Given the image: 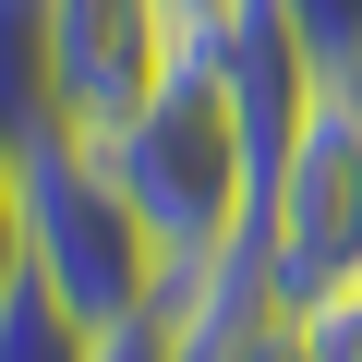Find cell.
Masks as SVG:
<instances>
[{"mask_svg": "<svg viewBox=\"0 0 362 362\" xmlns=\"http://www.w3.org/2000/svg\"><path fill=\"white\" fill-rule=\"evenodd\" d=\"M109 157V181L133 194V218L157 230L169 278H206L230 254H254V206H266V157L230 109V85L206 61H169L109 133H85Z\"/></svg>", "mask_w": 362, "mask_h": 362, "instance_id": "cell-1", "label": "cell"}, {"mask_svg": "<svg viewBox=\"0 0 362 362\" xmlns=\"http://www.w3.org/2000/svg\"><path fill=\"white\" fill-rule=\"evenodd\" d=\"M13 181H25V266H37L85 326H121V314H157V302H169L157 230L133 218V194L109 181V157H97L73 121H49V133L13 145Z\"/></svg>", "mask_w": 362, "mask_h": 362, "instance_id": "cell-2", "label": "cell"}, {"mask_svg": "<svg viewBox=\"0 0 362 362\" xmlns=\"http://www.w3.org/2000/svg\"><path fill=\"white\" fill-rule=\"evenodd\" d=\"M254 278H266V302H278L290 326L362 290V109H350L338 73H326V97L302 109L290 157L266 169V206H254Z\"/></svg>", "mask_w": 362, "mask_h": 362, "instance_id": "cell-3", "label": "cell"}, {"mask_svg": "<svg viewBox=\"0 0 362 362\" xmlns=\"http://www.w3.org/2000/svg\"><path fill=\"white\" fill-rule=\"evenodd\" d=\"M49 49H61V109H73V133H109V121L181 61L157 0H49Z\"/></svg>", "mask_w": 362, "mask_h": 362, "instance_id": "cell-4", "label": "cell"}, {"mask_svg": "<svg viewBox=\"0 0 362 362\" xmlns=\"http://www.w3.org/2000/svg\"><path fill=\"white\" fill-rule=\"evenodd\" d=\"M61 109V49H49V0H0V133H49Z\"/></svg>", "mask_w": 362, "mask_h": 362, "instance_id": "cell-5", "label": "cell"}, {"mask_svg": "<svg viewBox=\"0 0 362 362\" xmlns=\"http://www.w3.org/2000/svg\"><path fill=\"white\" fill-rule=\"evenodd\" d=\"M0 362H97V326L25 266L13 290H0Z\"/></svg>", "mask_w": 362, "mask_h": 362, "instance_id": "cell-6", "label": "cell"}, {"mask_svg": "<svg viewBox=\"0 0 362 362\" xmlns=\"http://www.w3.org/2000/svg\"><path fill=\"white\" fill-rule=\"evenodd\" d=\"M97 362H181V326H169V302H157V314H121V326H97Z\"/></svg>", "mask_w": 362, "mask_h": 362, "instance_id": "cell-7", "label": "cell"}, {"mask_svg": "<svg viewBox=\"0 0 362 362\" xmlns=\"http://www.w3.org/2000/svg\"><path fill=\"white\" fill-rule=\"evenodd\" d=\"M157 13H169V49H181V61H206V49L254 13V0H157Z\"/></svg>", "mask_w": 362, "mask_h": 362, "instance_id": "cell-8", "label": "cell"}, {"mask_svg": "<svg viewBox=\"0 0 362 362\" xmlns=\"http://www.w3.org/2000/svg\"><path fill=\"white\" fill-rule=\"evenodd\" d=\"M278 13H290V25L314 37V49H326V73H338V61L362 49V0H278Z\"/></svg>", "mask_w": 362, "mask_h": 362, "instance_id": "cell-9", "label": "cell"}, {"mask_svg": "<svg viewBox=\"0 0 362 362\" xmlns=\"http://www.w3.org/2000/svg\"><path fill=\"white\" fill-rule=\"evenodd\" d=\"M302 362H362V290L326 302V314H302Z\"/></svg>", "mask_w": 362, "mask_h": 362, "instance_id": "cell-10", "label": "cell"}, {"mask_svg": "<svg viewBox=\"0 0 362 362\" xmlns=\"http://www.w3.org/2000/svg\"><path fill=\"white\" fill-rule=\"evenodd\" d=\"M25 278V181H13V133H0V290Z\"/></svg>", "mask_w": 362, "mask_h": 362, "instance_id": "cell-11", "label": "cell"}, {"mask_svg": "<svg viewBox=\"0 0 362 362\" xmlns=\"http://www.w3.org/2000/svg\"><path fill=\"white\" fill-rule=\"evenodd\" d=\"M338 85H350V109H362V49H350V61H338Z\"/></svg>", "mask_w": 362, "mask_h": 362, "instance_id": "cell-12", "label": "cell"}]
</instances>
